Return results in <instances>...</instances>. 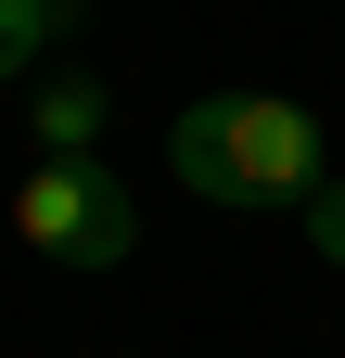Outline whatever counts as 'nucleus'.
<instances>
[{"mask_svg": "<svg viewBox=\"0 0 345 358\" xmlns=\"http://www.w3.org/2000/svg\"><path fill=\"white\" fill-rule=\"evenodd\" d=\"M307 231H320V256H345V179H320V192H307Z\"/></svg>", "mask_w": 345, "mask_h": 358, "instance_id": "obj_5", "label": "nucleus"}, {"mask_svg": "<svg viewBox=\"0 0 345 358\" xmlns=\"http://www.w3.org/2000/svg\"><path fill=\"white\" fill-rule=\"evenodd\" d=\"M64 26H77V0H0V77H26Z\"/></svg>", "mask_w": 345, "mask_h": 358, "instance_id": "obj_4", "label": "nucleus"}, {"mask_svg": "<svg viewBox=\"0 0 345 358\" xmlns=\"http://www.w3.org/2000/svg\"><path fill=\"white\" fill-rule=\"evenodd\" d=\"M103 77H52V90H38V103H26V128H38V166H90V141H103Z\"/></svg>", "mask_w": 345, "mask_h": 358, "instance_id": "obj_3", "label": "nucleus"}, {"mask_svg": "<svg viewBox=\"0 0 345 358\" xmlns=\"http://www.w3.org/2000/svg\"><path fill=\"white\" fill-rule=\"evenodd\" d=\"M13 231L52 256V268H115L128 243H141V205H128L103 166H26V192H13Z\"/></svg>", "mask_w": 345, "mask_h": 358, "instance_id": "obj_2", "label": "nucleus"}, {"mask_svg": "<svg viewBox=\"0 0 345 358\" xmlns=\"http://www.w3.org/2000/svg\"><path fill=\"white\" fill-rule=\"evenodd\" d=\"M166 166L192 179L205 205H307L320 192V115L281 103V90H218V103H192L166 128Z\"/></svg>", "mask_w": 345, "mask_h": 358, "instance_id": "obj_1", "label": "nucleus"}]
</instances>
